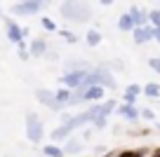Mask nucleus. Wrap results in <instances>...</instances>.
I'll use <instances>...</instances> for the list:
<instances>
[{
  "label": "nucleus",
  "instance_id": "obj_1",
  "mask_svg": "<svg viewBox=\"0 0 160 157\" xmlns=\"http://www.w3.org/2000/svg\"><path fill=\"white\" fill-rule=\"evenodd\" d=\"M59 14L66 21H75V24H85L87 19H92V10L85 0H64L59 7Z\"/></svg>",
  "mask_w": 160,
  "mask_h": 157
},
{
  "label": "nucleus",
  "instance_id": "obj_2",
  "mask_svg": "<svg viewBox=\"0 0 160 157\" xmlns=\"http://www.w3.org/2000/svg\"><path fill=\"white\" fill-rule=\"evenodd\" d=\"M24 127H26V138H28L33 145L42 143V138H45V124H42V120H40L35 113H26Z\"/></svg>",
  "mask_w": 160,
  "mask_h": 157
},
{
  "label": "nucleus",
  "instance_id": "obj_3",
  "mask_svg": "<svg viewBox=\"0 0 160 157\" xmlns=\"http://www.w3.org/2000/svg\"><path fill=\"white\" fill-rule=\"evenodd\" d=\"M111 113H115V101H113V98H108L106 103L99 106V113H97L94 120H92V127H94V129H104L106 124H108V115Z\"/></svg>",
  "mask_w": 160,
  "mask_h": 157
},
{
  "label": "nucleus",
  "instance_id": "obj_4",
  "mask_svg": "<svg viewBox=\"0 0 160 157\" xmlns=\"http://www.w3.org/2000/svg\"><path fill=\"white\" fill-rule=\"evenodd\" d=\"M35 98H38V103H42V106L50 108V110H61L64 108V106L57 101V92H52V89H45V87L35 89Z\"/></svg>",
  "mask_w": 160,
  "mask_h": 157
},
{
  "label": "nucleus",
  "instance_id": "obj_5",
  "mask_svg": "<svg viewBox=\"0 0 160 157\" xmlns=\"http://www.w3.org/2000/svg\"><path fill=\"white\" fill-rule=\"evenodd\" d=\"M115 115H120L127 122H137L141 117V110L134 108V103H120V106H115Z\"/></svg>",
  "mask_w": 160,
  "mask_h": 157
},
{
  "label": "nucleus",
  "instance_id": "obj_6",
  "mask_svg": "<svg viewBox=\"0 0 160 157\" xmlns=\"http://www.w3.org/2000/svg\"><path fill=\"white\" fill-rule=\"evenodd\" d=\"M85 75H87V70H66L64 78H61V84H64V87L75 89V87H80V84H82Z\"/></svg>",
  "mask_w": 160,
  "mask_h": 157
},
{
  "label": "nucleus",
  "instance_id": "obj_7",
  "mask_svg": "<svg viewBox=\"0 0 160 157\" xmlns=\"http://www.w3.org/2000/svg\"><path fill=\"white\" fill-rule=\"evenodd\" d=\"M153 31L155 26L153 24H146V26H137L134 31H132V38H134V45H146L148 40H153Z\"/></svg>",
  "mask_w": 160,
  "mask_h": 157
},
{
  "label": "nucleus",
  "instance_id": "obj_8",
  "mask_svg": "<svg viewBox=\"0 0 160 157\" xmlns=\"http://www.w3.org/2000/svg\"><path fill=\"white\" fill-rule=\"evenodd\" d=\"M5 31H7V40H12V42H21L24 40V31L17 26V21H12V19H5Z\"/></svg>",
  "mask_w": 160,
  "mask_h": 157
},
{
  "label": "nucleus",
  "instance_id": "obj_9",
  "mask_svg": "<svg viewBox=\"0 0 160 157\" xmlns=\"http://www.w3.org/2000/svg\"><path fill=\"white\" fill-rule=\"evenodd\" d=\"M28 52H31V56L40 59V56H45V52H47V42H45L42 38H35V40H31V45H28Z\"/></svg>",
  "mask_w": 160,
  "mask_h": 157
},
{
  "label": "nucleus",
  "instance_id": "obj_10",
  "mask_svg": "<svg viewBox=\"0 0 160 157\" xmlns=\"http://www.w3.org/2000/svg\"><path fill=\"white\" fill-rule=\"evenodd\" d=\"M97 73H99V84L101 87H108V89H115V78L111 75V70H106L104 66H97Z\"/></svg>",
  "mask_w": 160,
  "mask_h": 157
},
{
  "label": "nucleus",
  "instance_id": "obj_11",
  "mask_svg": "<svg viewBox=\"0 0 160 157\" xmlns=\"http://www.w3.org/2000/svg\"><path fill=\"white\" fill-rule=\"evenodd\" d=\"M82 148H85V141L82 138H66V145H64V152L66 155H78V152H82Z\"/></svg>",
  "mask_w": 160,
  "mask_h": 157
},
{
  "label": "nucleus",
  "instance_id": "obj_12",
  "mask_svg": "<svg viewBox=\"0 0 160 157\" xmlns=\"http://www.w3.org/2000/svg\"><path fill=\"white\" fill-rule=\"evenodd\" d=\"M139 94H144V87H141V84H127V89H125V103H137V96H139Z\"/></svg>",
  "mask_w": 160,
  "mask_h": 157
},
{
  "label": "nucleus",
  "instance_id": "obj_13",
  "mask_svg": "<svg viewBox=\"0 0 160 157\" xmlns=\"http://www.w3.org/2000/svg\"><path fill=\"white\" fill-rule=\"evenodd\" d=\"M127 12H130L132 19H134V26H146V24H148V12L139 10V7H130Z\"/></svg>",
  "mask_w": 160,
  "mask_h": 157
},
{
  "label": "nucleus",
  "instance_id": "obj_14",
  "mask_svg": "<svg viewBox=\"0 0 160 157\" xmlns=\"http://www.w3.org/2000/svg\"><path fill=\"white\" fill-rule=\"evenodd\" d=\"M118 28H120V31H125V33H127V31L132 33V31L137 28V26H134V19H132V14H130V12L120 14V19H118Z\"/></svg>",
  "mask_w": 160,
  "mask_h": 157
},
{
  "label": "nucleus",
  "instance_id": "obj_15",
  "mask_svg": "<svg viewBox=\"0 0 160 157\" xmlns=\"http://www.w3.org/2000/svg\"><path fill=\"white\" fill-rule=\"evenodd\" d=\"M92 66L87 61H80V59H73V61H66L64 64V70H90Z\"/></svg>",
  "mask_w": 160,
  "mask_h": 157
},
{
  "label": "nucleus",
  "instance_id": "obj_16",
  "mask_svg": "<svg viewBox=\"0 0 160 157\" xmlns=\"http://www.w3.org/2000/svg\"><path fill=\"white\" fill-rule=\"evenodd\" d=\"M42 155H45V157H64L66 152H64V148L50 143V145H42Z\"/></svg>",
  "mask_w": 160,
  "mask_h": 157
},
{
  "label": "nucleus",
  "instance_id": "obj_17",
  "mask_svg": "<svg viewBox=\"0 0 160 157\" xmlns=\"http://www.w3.org/2000/svg\"><path fill=\"white\" fill-rule=\"evenodd\" d=\"M151 150L146 148H137V150H118V157H148Z\"/></svg>",
  "mask_w": 160,
  "mask_h": 157
},
{
  "label": "nucleus",
  "instance_id": "obj_18",
  "mask_svg": "<svg viewBox=\"0 0 160 157\" xmlns=\"http://www.w3.org/2000/svg\"><path fill=\"white\" fill-rule=\"evenodd\" d=\"M85 42L90 45V47H97V45L101 42V33L97 28H90V31H87V35H85Z\"/></svg>",
  "mask_w": 160,
  "mask_h": 157
},
{
  "label": "nucleus",
  "instance_id": "obj_19",
  "mask_svg": "<svg viewBox=\"0 0 160 157\" xmlns=\"http://www.w3.org/2000/svg\"><path fill=\"white\" fill-rule=\"evenodd\" d=\"M144 94L148 98H160V84H155V82H148L144 87Z\"/></svg>",
  "mask_w": 160,
  "mask_h": 157
},
{
  "label": "nucleus",
  "instance_id": "obj_20",
  "mask_svg": "<svg viewBox=\"0 0 160 157\" xmlns=\"http://www.w3.org/2000/svg\"><path fill=\"white\" fill-rule=\"evenodd\" d=\"M71 92H73V89H71V87H64V89H59V92H57V101H59L61 106H68Z\"/></svg>",
  "mask_w": 160,
  "mask_h": 157
},
{
  "label": "nucleus",
  "instance_id": "obj_21",
  "mask_svg": "<svg viewBox=\"0 0 160 157\" xmlns=\"http://www.w3.org/2000/svg\"><path fill=\"white\" fill-rule=\"evenodd\" d=\"M17 49H19V59H21V61H28V59H31V52H28V47H26L24 40H21V42H17Z\"/></svg>",
  "mask_w": 160,
  "mask_h": 157
},
{
  "label": "nucleus",
  "instance_id": "obj_22",
  "mask_svg": "<svg viewBox=\"0 0 160 157\" xmlns=\"http://www.w3.org/2000/svg\"><path fill=\"white\" fill-rule=\"evenodd\" d=\"M148 24H153L155 28L160 26V10H151L148 12Z\"/></svg>",
  "mask_w": 160,
  "mask_h": 157
},
{
  "label": "nucleus",
  "instance_id": "obj_23",
  "mask_svg": "<svg viewBox=\"0 0 160 157\" xmlns=\"http://www.w3.org/2000/svg\"><path fill=\"white\" fill-rule=\"evenodd\" d=\"M40 24H42V28H45V31H59V28H57V24L50 19V17H42V19H40Z\"/></svg>",
  "mask_w": 160,
  "mask_h": 157
},
{
  "label": "nucleus",
  "instance_id": "obj_24",
  "mask_svg": "<svg viewBox=\"0 0 160 157\" xmlns=\"http://www.w3.org/2000/svg\"><path fill=\"white\" fill-rule=\"evenodd\" d=\"M59 33H61V38H64L66 42H71V45H73L75 40H78V35H75V33H71V31H64V28H61Z\"/></svg>",
  "mask_w": 160,
  "mask_h": 157
},
{
  "label": "nucleus",
  "instance_id": "obj_25",
  "mask_svg": "<svg viewBox=\"0 0 160 157\" xmlns=\"http://www.w3.org/2000/svg\"><path fill=\"white\" fill-rule=\"evenodd\" d=\"M148 66L160 75V56H151V59H148Z\"/></svg>",
  "mask_w": 160,
  "mask_h": 157
},
{
  "label": "nucleus",
  "instance_id": "obj_26",
  "mask_svg": "<svg viewBox=\"0 0 160 157\" xmlns=\"http://www.w3.org/2000/svg\"><path fill=\"white\" fill-rule=\"evenodd\" d=\"M141 117H144V120H153V117H155V113H153L151 108H144V110H141Z\"/></svg>",
  "mask_w": 160,
  "mask_h": 157
},
{
  "label": "nucleus",
  "instance_id": "obj_27",
  "mask_svg": "<svg viewBox=\"0 0 160 157\" xmlns=\"http://www.w3.org/2000/svg\"><path fill=\"white\" fill-rule=\"evenodd\" d=\"M153 40H155V42H160V26L153 31Z\"/></svg>",
  "mask_w": 160,
  "mask_h": 157
},
{
  "label": "nucleus",
  "instance_id": "obj_28",
  "mask_svg": "<svg viewBox=\"0 0 160 157\" xmlns=\"http://www.w3.org/2000/svg\"><path fill=\"white\" fill-rule=\"evenodd\" d=\"M148 157H160V148H155V150L148 152Z\"/></svg>",
  "mask_w": 160,
  "mask_h": 157
},
{
  "label": "nucleus",
  "instance_id": "obj_29",
  "mask_svg": "<svg viewBox=\"0 0 160 157\" xmlns=\"http://www.w3.org/2000/svg\"><path fill=\"white\" fill-rule=\"evenodd\" d=\"M99 2H101V5H104V7H111V5H113V2H115V0H99Z\"/></svg>",
  "mask_w": 160,
  "mask_h": 157
},
{
  "label": "nucleus",
  "instance_id": "obj_30",
  "mask_svg": "<svg viewBox=\"0 0 160 157\" xmlns=\"http://www.w3.org/2000/svg\"><path fill=\"white\" fill-rule=\"evenodd\" d=\"M158 131H160V122H158Z\"/></svg>",
  "mask_w": 160,
  "mask_h": 157
}]
</instances>
